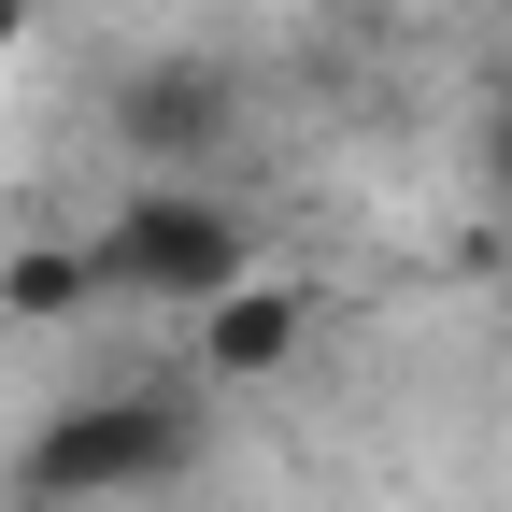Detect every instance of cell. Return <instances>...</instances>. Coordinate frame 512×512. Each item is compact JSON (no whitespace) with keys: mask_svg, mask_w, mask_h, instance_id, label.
Wrapping results in <instances>:
<instances>
[{"mask_svg":"<svg viewBox=\"0 0 512 512\" xmlns=\"http://www.w3.org/2000/svg\"><path fill=\"white\" fill-rule=\"evenodd\" d=\"M200 470V384H100V399L43 413L15 441V512H114V498H157Z\"/></svg>","mask_w":512,"mask_h":512,"instance_id":"cell-1","label":"cell"},{"mask_svg":"<svg viewBox=\"0 0 512 512\" xmlns=\"http://www.w3.org/2000/svg\"><path fill=\"white\" fill-rule=\"evenodd\" d=\"M86 256H100V299H157V313H200L242 271H271V256H256V214L228 200L214 171H143L86 228Z\"/></svg>","mask_w":512,"mask_h":512,"instance_id":"cell-2","label":"cell"},{"mask_svg":"<svg viewBox=\"0 0 512 512\" xmlns=\"http://www.w3.org/2000/svg\"><path fill=\"white\" fill-rule=\"evenodd\" d=\"M114 143L143 171H214L242 143V72L228 57H143V72H114Z\"/></svg>","mask_w":512,"mask_h":512,"instance_id":"cell-3","label":"cell"},{"mask_svg":"<svg viewBox=\"0 0 512 512\" xmlns=\"http://www.w3.org/2000/svg\"><path fill=\"white\" fill-rule=\"evenodd\" d=\"M470 157H484V200H498V228H512V100H484V128H470Z\"/></svg>","mask_w":512,"mask_h":512,"instance_id":"cell-6","label":"cell"},{"mask_svg":"<svg viewBox=\"0 0 512 512\" xmlns=\"http://www.w3.org/2000/svg\"><path fill=\"white\" fill-rule=\"evenodd\" d=\"M0 313H15V328H72V313H100V256H86V242H15V256H0Z\"/></svg>","mask_w":512,"mask_h":512,"instance_id":"cell-5","label":"cell"},{"mask_svg":"<svg viewBox=\"0 0 512 512\" xmlns=\"http://www.w3.org/2000/svg\"><path fill=\"white\" fill-rule=\"evenodd\" d=\"M299 356H313V285L299 271H242L228 299L185 313V370H200V384H271Z\"/></svg>","mask_w":512,"mask_h":512,"instance_id":"cell-4","label":"cell"}]
</instances>
